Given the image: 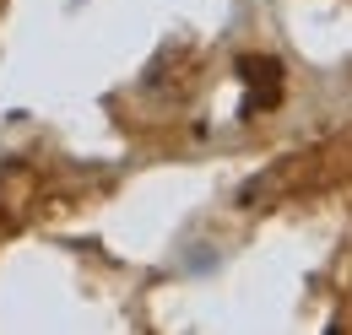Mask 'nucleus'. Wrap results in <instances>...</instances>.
Instances as JSON below:
<instances>
[{
    "label": "nucleus",
    "instance_id": "1",
    "mask_svg": "<svg viewBox=\"0 0 352 335\" xmlns=\"http://www.w3.org/2000/svg\"><path fill=\"white\" fill-rule=\"evenodd\" d=\"M239 76H244V86H250L244 114H265V108H276V103H282L287 76H282V65H276L271 54H244V60H239Z\"/></svg>",
    "mask_w": 352,
    "mask_h": 335
}]
</instances>
